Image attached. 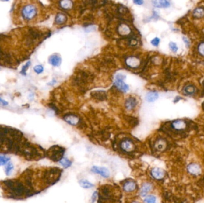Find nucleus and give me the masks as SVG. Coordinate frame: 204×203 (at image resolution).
Here are the masks:
<instances>
[{
	"label": "nucleus",
	"instance_id": "4468645a",
	"mask_svg": "<svg viewBox=\"0 0 204 203\" xmlns=\"http://www.w3.org/2000/svg\"><path fill=\"white\" fill-rule=\"evenodd\" d=\"M62 59L58 55L55 54L51 56L49 58V63L53 66H59L61 64Z\"/></svg>",
	"mask_w": 204,
	"mask_h": 203
},
{
	"label": "nucleus",
	"instance_id": "9b49d317",
	"mask_svg": "<svg viewBox=\"0 0 204 203\" xmlns=\"http://www.w3.org/2000/svg\"><path fill=\"white\" fill-rule=\"evenodd\" d=\"M91 95L93 98L101 101H103L106 99V94L104 91H94L91 93Z\"/></svg>",
	"mask_w": 204,
	"mask_h": 203
},
{
	"label": "nucleus",
	"instance_id": "c9c22d12",
	"mask_svg": "<svg viewBox=\"0 0 204 203\" xmlns=\"http://www.w3.org/2000/svg\"><path fill=\"white\" fill-rule=\"evenodd\" d=\"M96 29V28L94 26H88L87 28L86 29V32H91V31H93Z\"/></svg>",
	"mask_w": 204,
	"mask_h": 203
},
{
	"label": "nucleus",
	"instance_id": "9d476101",
	"mask_svg": "<svg viewBox=\"0 0 204 203\" xmlns=\"http://www.w3.org/2000/svg\"><path fill=\"white\" fill-rule=\"evenodd\" d=\"M152 176L156 179H161L164 177L165 174L163 170L160 168H155L152 170L151 171Z\"/></svg>",
	"mask_w": 204,
	"mask_h": 203
},
{
	"label": "nucleus",
	"instance_id": "1a4fd4ad",
	"mask_svg": "<svg viewBox=\"0 0 204 203\" xmlns=\"http://www.w3.org/2000/svg\"><path fill=\"white\" fill-rule=\"evenodd\" d=\"M140 60L136 57H129L126 60V63L128 66L131 68H136L140 65Z\"/></svg>",
	"mask_w": 204,
	"mask_h": 203
},
{
	"label": "nucleus",
	"instance_id": "58836bf2",
	"mask_svg": "<svg viewBox=\"0 0 204 203\" xmlns=\"http://www.w3.org/2000/svg\"><path fill=\"white\" fill-rule=\"evenodd\" d=\"M183 41H185V43L186 44V46H189V41H188L186 38H183Z\"/></svg>",
	"mask_w": 204,
	"mask_h": 203
},
{
	"label": "nucleus",
	"instance_id": "0eeeda50",
	"mask_svg": "<svg viewBox=\"0 0 204 203\" xmlns=\"http://www.w3.org/2000/svg\"><path fill=\"white\" fill-rule=\"evenodd\" d=\"M153 5L157 8H167L170 6L168 0H152Z\"/></svg>",
	"mask_w": 204,
	"mask_h": 203
},
{
	"label": "nucleus",
	"instance_id": "c85d7f7f",
	"mask_svg": "<svg viewBox=\"0 0 204 203\" xmlns=\"http://www.w3.org/2000/svg\"><path fill=\"white\" fill-rule=\"evenodd\" d=\"M156 201V198L153 195H149L145 199V202L148 203H153Z\"/></svg>",
	"mask_w": 204,
	"mask_h": 203
},
{
	"label": "nucleus",
	"instance_id": "b1692460",
	"mask_svg": "<svg viewBox=\"0 0 204 203\" xmlns=\"http://www.w3.org/2000/svg\"><path fill=\"white\" fill-rule=\"evenodd\" d=\"M79 183L80 185L84 188H90L94 186L91 183H90L89 181H88L87 180H86V179L81 180L79 182Z\"/></svg>",
	"mask_w": 204,
	"mask_h": 203
},
{
	"label": "nucleus",
	"instance_id": "6ab92c4d",
	"mask_svg": "<svg viewBox=\"0 0 204 203\" xmlns=\"http://www.w3.org/2000/svg\"><path fill=\"white\" fill-rule=\"evenodd\" d=\"M98 0H83L84 7L88 6L91 7V9L97 8L98 5Z\"/></svg>",
	"mask_w": 204,
	"mask_h": 203
},
{
	"label": "nucleus",
	"instance_id": "cd10ccee",
	"mask_svg": "<svg viewBox=\"0 0 204 203\" xmlns=\"http://www.w3.org/2000/svg\"><path fill=\"white\" fill-rule=\"evenodd\" d=\"M14 168V166L12 163H8L6 168H5V174L7 175H9L12 173L13 169Z\"/></svg>",
	"mask_w": 204,
	"mask_h": 203
},
{
	"label": "nucleus",
	"instance_id": "2eb2a0df",
	"mask_svg": "<svg viewBox=\"0 0 204 203\" xmlns=\"http://www.w3.org/2000/svg\"><path fill=\"white\" fill-rule=\"evenodd\" d=\"M136 105H137V101L135 98L130 97L126 100L125 107L127 110H131L134 109Z\"/></svg>",
	"mask_w": 204,
	"mask_h": 203
},
{
	"label": "nucleus",
	"instance_id": "7ed1b4c3",
	"mask_svg": "<svg viewBox=\"0 0 204 203\" xmlns=\"http://www.w3.org/2000/svg\"><path fill=\"white\" fill-rule=\"evenodd\" d=\"M93 79V74L90 73L80 71L74 78V81L79 86L85 85Z\"/></svg>",
	"mask_w": 204,
	"mask_h": 203
},
{
	"label": "nucleus",
	"instance_id": "a211bd4d",
	"mask_svg": "<svg viewBox=\"0 0 204 203\" xmlns=\"http://www.w3.org/2000/svg\"><path fill=\"white\" fill-rule=\"evenodd\" d=\"M186 124L182 120H177L172 123V126L176 130H181L186 128Z\"/></svg>",
	"mask_w": 204,
	"mask_h": 203
},
{
	"label": "nucleus",
	"instance_id": "c756f323",
	"mask_svg": "<svg viewBox=\"0 0 204 203\" xmlns=\"http://www.w3.org/2000/svg\"><path fill=\"white\" fill-rule=\"evenodd\" d=\"M44 68L41 65H37L34 67V71L37 74H40L43 72Z\"/></svg>",
	"mask_w": 204,
	"mask_h": 203
},
{
	"label": "nucleus",
	"instance_id": "4c0bfd02",
	"mask_svg": "<svg viewBox=\"0 0 204 203\" xmlns=\"http://www.w3.org/2000/svg\"><path fill=\"white\" fill-rule=\"evenodd\" d=\"M97 192H94V194L93 195V197H92V201L94 202L95 201V200L97 198Z\"/></svg>",
	"mask_w": 204,
	"mask_h": 203
},
{
	"label": "nucleus",
	"instance_id": "f704fd0d",
	"mask_svg": "<svg viewBox=\"0 0 204 203\" xmlns=\"http://www.w3.org/2000/svg\"><path fill=\"white\" fill-rule=\"evenodd\" d=\"M133 2L135 4H137V5H142L144 2V1L143 0H133Z\"/></svg>",
	"mask_w": 204,
	"mask_h": 203
},
{
	"label": "nucleus",
	"instance_id": "393cba45",
	"mask_svg": "<svg viewBox=\"0 0 204 203\" xmlns=\"http://www.w3.org/2000/svg\"><path fill=\"white\" fill-rule=\"evenodd\" d=\"M59 162L65 168H67L72 164V162L69 160L63 157L59 161Z\"/></svg>",
	"mask_w": 204,
	"mask_h": 203
},
{
	"label": "nucleus",
	"instance_id": "aec40b11",
	"mask_svg": "<svg viewBox=\"0 0 204 203\" xmlns=\"http://www.w3.org/2000/svg\"><path fill=\"white\" fill-rule=\"evenodd\" d=\"M119 34L122 35H128L130 33L131 30L129 28V27L125 25H121L119 28L118 29Z\"/></svg>",
	"mask_w": 204,
	"mask_h": 203
},
{
	"label": "nucleus",
	"instance_id": "7c9ffc66",
	"mask_svg": "<svg viewBox=\"0 0 204 203\" xmlns=\"http://www.w3.org/2000/svg\"><path fill=\"white\" fill-rule=\"evenodd\" d=\"M198 50L200 55L204 56V43H202L199 45Z\"/></svg>",
	"mask_w": 204,
	"mask_h": 203
},
{
	"label": "nucleus",
	"instance_id": "e433bc0d",
	"mask_svg": "<svg viewBox=\"0 0 204 203\" xmlns=\"http://www.w3.org/2000/svg\"><path fill=\"white\" fill-rule=\"evenodd\" d=\"M0 105H2V106H5V105H8V102L0 98Z\"/></svg>",
	"mask_w": 204,
	"mask_h": 203
},
{
	"label": "nucleus",
	"instance_id": "72a5a7b5",
	"mask_svg": "<svg viewBox=\"0 0 204 203\" xmlns=\"http://www.w3.org/2000/svg\"><path fill=\"white\" fill-rule=\"evenodd\" d=\"M160 43V40L158 38H155L151 41V44L155 46H158Z\"/></svg>",
	"mask_w": 204,
	"mask_h": 203
},
{
	"label": "nucleus",
	"instance_id": "39448f33",
	"mask_svg": "<svg viewBox=\"0 0 204 203\" xmlns=\"http://www.w3.org/2000/svg\"><path fill=\"white\" fill-rule=\"evenodd\" d=\"M121 148L125 152H132L135 150V145L132 141L129 139H125L122 141L121 144Z\"/></svg>",
	"mask_w": 204,
	"mask_h": 203
},
{
	"label": "nucleus",
	"instance_id": "f257e3e1",
	"mask_svg": "<svg viewBox=\"0 0 204 203\" xmlns=\"http://www.w3.org/2000/svg\"><path fill=\"white\" fill-rule=\"evenodd\" d=\"M37 15V9L35 5L29 4L23 7L21 10V15L25 21L29 22L33 20Z\"/></svg>",
	"mask_w": 204,
	"mask_h": 203
},
{
	"label": "nucleus",
	"instance_id": "412c9836",
	"mask_svg": "<svg viewBox=\"0 0 204 203\" xmlns=\"http://www.w3.org/2000/svg\"><path fill=\"white\" fill-rule=\"evenodd\" d=\"M158 98V94L155 92H151L147 94L146 97V100L149 102H152L156 101Z\"/></svg>",
	"mask_w": 204,
	"mask_h": 203
},
{
	"label": "nucleus",
	"instance_id": "dca6fc26",
	"mask_svg": "<svg viewBox=\"0 0 204 203\" xmlns=\"http://www.w3.org/2000/svg\"><path fill=\"white\" fill-rule=\"evenodd\" d=\"M189 172L190 174H199L201 173V168L200 167L195 164H190L189 166H188V168Z\"/></svg>",
	"mask_w": 204,
	"mask_h": 203
},
{
	"label": "nucleus",
	"instance_id": "6e6552de",
	"mask_svg": "<svg viewBox=\"0 0 204 203\" xmlns=\"http://www.w3.org/2000/svg\"><path fill=\"white\" fill-rule=\"evenodd\" d=\"M65 120L72 125H76L79 121V119L78 116L74 115H68L65 116Z\"/></svg>",
	"mask_w": 204,
	"mask_h": 203
},
{
	"label": "nucleus",
	"instance_id": "20e7f679",
	"mask_svg": "<svg viewBox=\"0 0 204 203\" xmlns=\"http://www.w3.org/2000/svg\"><path fill=\"white\" fill-rule=\"evenodd\" d=\"M126 78V76L122 74H118L116 76V81L115 82V85L118 89L122 92H126L129 90V87L128 85L124 82V80Z\"/></svg>",
	"mask_w": 204,
	"mask_h": 203
},
{
	"label": "nucleus",
	"instance_id": "5701e85b",
	"mask_svg": "<svg viewBox=\"0 0 204 203\" xmlns=\"http://www.w3.org/2000/svg\"><path fill=\"white\" fill-rule=\"evenodd\" d=\"M193 15L196 18H202L204 17V9L198 8L194 10Z\"/></svg>",
	"mask_w": 204,
	"mask_h": 203
},
{
	"label": "nucleus",
	"instance_id": "ea45409f",
	"mask_svg": "<svg viewBox=\"0 0 204 203\" xmlns=\"http://www.w3.org/2000/svg\"><path fill=\"white\" fill-rule=\"evenodd\" d=\"M2 1H8L9 0H1Z\"/></svg>",
	"mask_w": 204,
	"mask_h": 203
},
{
	"label": "nucleus",
	"instance_id": "ddd939ff",
	"mask_svg": "<svg viewBox=\"0 0 204 203\" xmlns=\"http://www.w3.org/2000/svg\"><path fill=\"white\" fill-rule=\"evenodd\" d=\"M123 188L126 192H132L136 188V184L132 181H128L124 184Z\"/></svg>",
	"mask_w": 204,
	"mask_h": 203
},
{
	"label": "nucleus",
	"instance_id": "bb28decb",
	"mask_svg": "<svg viewBox=\"0 0 204 203\" xmlns=\"http://www.w3.org/2000/svg\"><path fill=\"white\" fill-rule=\"evenodd\" d=\"M10 158L5 156H0V166L5 165L10 160Z\"/></svg>",
	"mask_w": 204,
	"mask_h": 203
},
{
	"label": "nucleus",
	"instance_id": "423d86ee",
	"mask_svg": "<svg viewBox=\"0 0 204 203\" xmlns=\"http://www.w3.org/2000/svg\"><path fill=\"white\" fill-rule=\"evenodd\" d=\"M91 171L95 174H100L104 177H109L110 176V172L105 167H98V166H93L91 169Z\"/></svg>",
	"mask_w": 204,
	"mask_h": 203
},
{
	"label": "nucleus",
	"instance_id": "f8f14e48",
	"mask_svg": "<svg viewBox=\"0 0 204 203\" xmlns=\"http://www.w3.org/2000/svg\"><path fill=\"white\" fill-rule=\"evenodd\" d=\"M59 5L62 9L68 10L72 7L73 2L72 0H60L59 2Z\"/></svg>",
	"mask_w": 204,
	"mask_h": 203
},
{
	"label": "nucleus",
	"instance_id": "f03ea898",
	"mask_svg": "<svg viewBox=\"0 0 204 203\" xmlns=\"http://www.w3.org/2000/svg\"><path fill=\"white\" fill-rule=\"evenodd\" d=\"M65 149L58 145L51 146L47 151V156L54 161H59L63 157Z\"/></svg>",
	"mask_w": 204,
	"mask_h": 203
},
{
	"label": "nucleus",
	"instance_id": "f3484780",
	"mask_svg": "<svg viewBox=\"0 0 204 203\" xmlns=\"http://www.w3.org/2000/svg\"><path fill=\"white\" fill-rule=\"evenodd\" d=\"M67 21L66 16L62 13H58L55 18V23L56 25H63Z\"/></svg>",
	"mask_w": 204,
	"mask_h": 203
},
{
	"label": "nucleus",
	"instance_id": "2f4dec72",
	"mask_svg": "<svg viewBox=\"0 0 204 203\" xmlns=\"http://www.w3.org/2000/svg\"><path fill=\"white\" fill-rule=\"evenodd\" d=\"M30 65V62L29 61V62H28V63H26V64L22 67V71H21V73H22V74L26 75V71H27V70L28 69V68H29Z\"/></svg>",
	"mask_w": 204,
	"mask_h": 203
},
{
	"label": "nucleus",
	"instance_id": "4be33fe9",
	"mask_svg": "<svg viewBox=\"0 0 204 203\" xmlns=\"http://www.w3.org/2000/svg\"><path fill=\"white\" fill-rule=\"evenodd\" d=\"M152 185L150 184H145L140 190V195L142 197H145L147 194L151 190Z\"/></svg>",
	"mask_w": 204,
	"mask_h": 203
},
{
	"label": "nucleus",
	"instance_id": "473e14b6",
	"mask_svg": "<svg viewBox=\"0 0 204 203\" xmlns=\"http://www.w3.org/2000/svg\"><path fill=\"white\" fill-rule=\"evenodd\" d=\"M169 46H170V48L171 49V50L174 52V53H176L178 50V47L177 46L176 44H175L174 43H173V42H171L170 44H169Z\"/></svg>",
	"mask_w": 204,
	"mask_h": 203
},
{
	"label": "nucleus",
	"instance_id": "a878e982",
	"mask_svg": "<svg viewBox=\"0 0 204 203\" xmlns=\"http://www.w3.org/2000/svg\"><path fill=\"white\" fill-rule=\"evenodd\" d=\"M184 91L187 94H192L195 92V88L193 85H188L185 88Z\"/></svg>",
	"mask_w": 204,
	"mask_h": 203
}]
</instances>
